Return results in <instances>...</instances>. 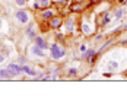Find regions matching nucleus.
<instances>
[{
    "instance_id": "obj_1",
    "label": "nucleus",
    "mask_w": 127,
    "mask_h": 102,
    "mask_svg": "<svg viewBox=\"0 0 127 102\" xmlns=\"http://www.w3.org/2000/svg\"><path fill=\"white\" fill-rule=\"evenodd\" d=\"M50 57L53 61H60L66 57V50L59 42H53L50 45Z\"/></svg>"
},
{
    "instance_id": "obj_2",
    "label": "nucleus",
    "mask_w": 127,
    "mask_h": 102,
    "mask_svg": "<svg viewBox=\"0 0 127 102\" xmlns=\"http://www.w3.org/2000/svg\"><path fill=\"white\" fill-rule=\"evenodd\" d=\"M6 69L9 70V73L12 75V77H18L24 73V72H22V66L19 63H9Z\"/></svg>"
},
{
    "instance_id": "obj_3",
    "label": "nucleus",
    "mask_w": 127,
    "mask_h": 102,
    "mask_svg": "<svg viewBox=\"0 0 127 102\" xmlns=\"http://www.w3.org/2000/svg\"><path fill=\"white\" fill-rule=\"evenodd\" d=\"M64 24V19L62 16H59V15H54L53 18L50 19V22H48V25H50L51 29H54V31H57V29H60Z\"/></svg>"
},
{
    "instance_id": "obj_4",
    "label": "nucleus",
    "mask_w": 127,
    "mask_h": 102,
    "mask_svg": "<svg viewBox=\"0 0 127 102\" xmlns=\"http://www.w3.org/2000/svg\"><path fill=\"white\" fill-rule=\"evenodd\" d=\"M80 31L85 37H91V35H95V28H92V25L89 24L88 21H83L80 24Z\"/></svg>"
},
{
    "instance_id": "obj_5",
    "label": "nucleus",
    "mask_w": 127,
    "mask_h": 102,
    "mask_svg": "<svg viewBox=\"0 0 127 102\" xmlns=\"http://www.w3.org/2000/svg\"><path fill=\"white\" fill-rule=\"evenodd\" d=\"M15 18H16V21H18L19 24H22V25H26V24L29 22V15H28V13H26V10H24V9L16 10V13H15Z\"/></svg>"
},
{
    "instance_id": "obj_6",
    "label": "nucleus",
    "mask_w": 127,
    "mask_h": 102,
    "mask_svg": "<svg viewBox=\"0 0 127 102\" xmlns=\"http://www.w3.org/2000/svg\"><path fill=\"white\" fill-rule=\"evenodd\" d=\"M83 10H86V6L82 4V1H73L69 4V12L72 13H82Z\"/></svg>"
},
{
    "instance_id": "obj_7",
    "label": "nucleus",
    "mask_w": 127,
    "mask_h": 102,
    "mask_svg": "<svg viewBox=\"0 0 127 102\" xmlns=\"http://www.w3.org/2000/svg\"><path fill=\"white\" fill-rule=\"evenodd\" d=\"M34 44H35V45H38L39 48H42L44 51L50 50V45L47 44L45 38H44V37H41V35H37V37L34 38Z\"/></svg>"
},
{
    "instance_id": "obj_8",
    "label": "nucleus",
    "mask_w": 127,
    "mask_h": 102,
    "mask_svg": "<svg viewBox=\"0 0 127 102\" xmlns=\"http://www.w3.org/2000/svg\"><path fill=\"white\" fill-rule=\"evenodd\" d=\"M29 51H31L35 57H38V58H45V57H47V55H45V51L42 50V48H39L38 45H35V44L29 47Z\"/></svg>"
},
{
    "instance_id": "obj_9",
    "label": "nucleus",
    "mask_w": 127,
    "mask_h": 102,
    "mask_svg": "<svg viewBox=\"0 0 127 102\" xmlns=\"http://www.w3.org/2000/svg\"><path fill=\"white\" fill-rule=\"evenodd\" d=\"M64 26H66V31L69 32V34H73L75 32V18H67L66 21H64Z\"/></svg>"
},
{
    "instance_id": "obj_10",
    "label": "nucleus",
    "mask_w": 127,
    "mask_h": 102,
    "mask_svg": "<svg viewBox=\"0 0 127 102\" xmlns=\"http://www.w3.org/2000/svg\"><path fill=\"white\" fill-rule=\"evenodd\" d=\"M54 15H56V10H54L53 7H47L45 10H42V9H41V18H42L44 21H50Z\"/></svg>"
},
{
    "instance_id": "obj_11",
    "label": "nucleus",
    "mask_w": 127,
    "mask_h": 102,
    "mask_svg": "<svg viewBox=\"0 0 127 102\" xmlns=\"http://www.w3.org/2000/svg\"><path fill=\"white\" fill-rule=\"evenodd\" d=\"M25 34H26V37H28L29 39H32V41H34V38L37 37L35 25H34V24H29V25L26 26V29H25Z\"/></svg>"
},
{
    "instance_id": "obj_12",
    "label": "nucleus",
    "mask_w": 127,
    "mask_h": 102,
    "mask_svg": "<svg viewBox=\"0 0 127 102\" xmlns=\"http://www.w3.org/2000/svg\"><path fill=\"white\" fill-rule=\"evenodd\" d=\"M22 72L25 73L26 76H31V77H34L35 75H37V70H35L34 67L28 66V64H22Z\"/></svg>"
},
{
    "instance_id": "obj_13",
    "label": "nucleus",
    "mask_w": 127,
    "mask_h": 102,
    "mask_svg": "<svg viewBox=\"0 0 127 102\" xmlns=\"http://www.w3.org/2000/svg\"><path fill=\"white\" fill-rule=\"evenodd\" d=\"M95 52H96V50H95V48L89 47L85 52H82V54H80V60H85V61H86V58H88V57H91V55H94Z\"/></svg>"
},
{
    "instance_id": "obj_14",
    "label": "nucleus",
    "mask_w": 127,
    "mask_h": 102,
    "mask_svg": "<svg viewBox=\"0 0 127 102\" xmlns=\"http://www.w3.org/2000/svg\"><path fill=\"white\" fill-rule=\"evenodd\" d=\"M120 67V64L117 63L115 60H113V61H108L107 63V67H105V70H108V72H117V69Z\"/></svg>"
},
{
    "instance_id": "obj_15",
    "label": "nucleus",
    "mask_w": 127,
    "mask_h": 102,
    "mask_svg": "<svg viewBox=\"0 0 127 102\" xmlns=\"http://www.w3.org/2000/svg\"><path fill=\"white\" fill-rule=\"evenodd\" d=\"M124 7H117L115 9V12H114V15H113V19L114 21H120L121 18H123V15H124Z\"/></svg>"
},
{
    "instance_id": "obj_16",
    "label": "nucleus",
    "mask_w": 127,
    "mask_h": 102,
    "mask_svg": "<svg viewBox=\"0 0 127 102\" xmlns=\"http://www.w3.org/2000/svg\"><path fill=\"white\" fill-rule=\"evenodd\" d=\"M12 75L9 73L7 69H0V79H10Z\"/></svg>"
},
{
    "instance_id": "obj_17",
    "label": "nucleus",
    "mask_w": 127,
    "mask_h": 102,
    "mask_svg": "<svg viewBox=\"0 0 127 102\" xmlns=\"http://www.w3.org/2000/svg\"><path fill=\"white\" fill-rule=\"evenodd\" d=\"M67 76H70V77L77 76V69L76 67H69V69H67Z\"/></svg>"
},
{
    "instance_id": "obj_18",
    "label": "nucleus",
    "mask_w": 127,
    "mask_h": 102,
    "mask_svg": "<svg viewBox=\"0 0 127 102\" xmlns=\"http://www.w3.org/2000/svg\"><path fill=\"white\" fill-rule=\"evenodd\" d=\"M54 4H59V6H67L70 0H51Z\"/></svg>"
},
{
    "instance_id": "obj_19",
    "label": "nucleus",
    "mask_w": 127,
    "mask_h": 102,
    "mask_svg": "<svg viewBox=\"0 0 127 102\" xmlns=\"http://www.w3.org/2000/svg\"><path fill=\"white\" fill-rule=\"evenodd\" d=\"M39 3H41V7L44 9V7H50V4L53 1L51 0H39Z\"/></svg>"
},
{
    "instance_id": "obj_20",
    "label": "nucleus",
    "mask_w": 127,
    "mask_h": 102,
    "mask_svg": "<svg viewBox=\"0 0 127 102\" xmlns=\"http://www.w3.org/2000/svg\"><path fill=\"white\" fill-rule=\"evenodd\" d=\"M42 7H41V3L37 1V0H34V3H32V10H41Z\"/></svg>"
},
{
    "instance_id": "obj_21",
    "label": "nucleus",
    "mask_w": 127,
    "mask_h": 102,
    "mask_svg": "<svg viewBox=\"0 0 127 102\" xmlns=\"http://www.w3.org/2000/svg\"><path fill=\"white\" fill-rule=\"evenodd\" d=\"M16 63H19L21 66H22V64H26V57L25 55H19L18 60H16Z\"/></svg>"
},
{
    "instance_id": "obj_22",
    "label": "nucleus",
    "mask_w": 127,
    "mask_h": 102,
    "mask_svg": "<svg viewBox=\"0 0 127 102\" xmlns=\"http://www.w3.org/2000/svg\"><path fill=\"white\" fill-rule=\"evenodd\" d=\"M102 38H105V34H101V32H99V34H96V35L94 37V41H101Z\"/></svg>"
},
{
    "instance_id": "obj_23",
    "label": "nucleus",
    "mask_w": 127,
    "mask_h": 102,
    "mask_svg": "<svg viewBox=\"0 0 127 102\" xmlns=\"http://www.w3.org/2000/svg\"><path fill=\"white\" fill-rule=\"evenodd\" d=\"M86 50H88V44H85V42H83V44H80V45H79V51H80V52H85Z\"/></svg>"
},
{
    "instance_id": "obj_24",
    "label": "nucleus",
    "mask_w": 127,
    "mask_h": 102,
    "mask_svg": "<svg viewBox=\"0 0 127 102\" xmlns=\"http://www.w3.org/2000/svg\"><path fill=\"white\" fill-rule=\"evenodd\" d=\"M15 3H16L19 7H24V6L26 4V0H15Z\"/></svg>"
},
{
    "instance_id": "obj_25",
    "label": "nucleus",
    "mask_w": 127,
    "mask_h": 102,
    "mask_svg": "<svg viewBox=\"0 0 127 102\" xmlns=\"http://www.w3.org/2000/svg\"><path fill=\"white\" fill-rule=\"evenodd\" d=\"M56 39H59V41H63V39H64L63 34H62V32H56Z\"/></svg>"
},
{
    "instance_id": "obj_26",
    "label": "nucleus",
    "mask_w": 127,
    "mask_h": 102,
    "mask_svg": "<svg viewBox=\"0 0 127 102\" xmlns=\"http://www.w3.org/2000/svg\"><path fill=\"white\" fill-rule=\"evenodd\" d=\"M117 3H120V4H123V6H126V4H127V0H117Z\"/></svg>"
},
{
    "instance_id": "obj_27",
    "label": "nucleus",
    "mask_w": 127,
    "mask_h": 102,
    "mask_svg": "<svg viewBox=\"0 0 127 102\" xmlns=\"http://www.w3.org/2000/svg\"><path fill=\"white\" fill-rule=\"evenodd\" d=\"M120 26H121V32H123V31H127V22L123 24V25H120Z\"/></svg>"
},
{
    "instance_id": "obj_28",
    "label": "nucleus",
    "mask_w": 127,
    "mask_h": 102,
    "mask_svg": "<svg viewBox=\"0 0 127 102\" xmlns=\"http://www.w3.org/2000/svg\"><path fill=\"white\" fill-rule=\"evenodd\" d=\"M4 60H6V57H4V55H3V54H0V63H3V61H4Z\"/></svg>"
},
{
    "instance_id": "obj_29",
    "label": "nucleus",
    "mask_w": 127,
    "mask_h": 102,
    "mask_svg": "<svg viewBox=\"0 0 127 102\" xmlns=\"http://www.w3.org/2000/svg\"><path fill=\"white\" fill-rule=\"evenodd\" d=\"M107 1H111V3H114V1H117V0H107Z\"/></svg>"
},
{
    "instance_id": "obj_30",
    "label": "nucleus",
    "mask_w": 127,
    "mask_h": 102,
    "mask_svg": "<svg viewBox=\"0 0 127 102\" xmlns=\"http://www.w3.org/2000/svg\"><path fill=\"white\" fill-rule=\"evenodd\" d=\"M77 1H86V0H77Z\"/></svg>"
},
{
    "instance_id": "obj_31",
    "label": "nucleus",
    "mask_w": 127,
    "mask_h": 102,
    "mask_svg": "<svg viewBox=\"0 0 127 102\" xmlns=\"http://www.w3.org/2000/svg\"><path fill=\"white\" fill-rule=\"evenodd\" d=\"M73 1H77V0H73Z\"/></svg>"
},
{
    "instance_id": "obj_32",
    "label": "nucleus",
    "mask_w": 127,
    "mask_h": 102,
    "mask_svg": "<svg viewBox=\"0 0 127 102\" xmlns=\"http://www.w3.org/2000/svg\"><path fill=\"white\" fill-rule=\"evenodd\" d=\"M37 1H39V0H37Z\"/></svg>"
},
{
    "instance_id": "obj_33",
    "label": "nucleus",
    "mask_w": 127,
    "mask_h": 102,
    "mask_svg": "<svg viewBox=\"0 0 127 102\" xmlns=\"http://www.w3.org/2000/svg\"><path fill=\"white\" fill-rule=\"evenodd\" d=\"M126 6H127V4H126Z\"/></svg>"
}]
</instances>
